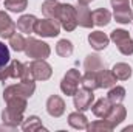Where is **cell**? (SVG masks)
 Listing matches in <instances>:
<instances>
[{
    "label": "cell",
    "mask_w": 133,
    "mask_h": 132,
    "mask_svg": "<svg viewBox=\"0 0 133 132\" xmlns=\"http://www.w3.org/2000/svg\"><path fill=\"white\" fill-rule=\"evenodd\" d=\"M34 90H36L34 79H30V81H20L19 84L9 86V87L5 89V92H3V99L6 101V99L14 98V97L26 99L34 93Z\"/></svg>",
    "instance_id": "cell-1"
},
{
    "label": "cell",
    "mask_w": 133,
    "mask_h": 132,
    "mask_svg": "<svg viewBox=\"0 0 133 132\" xmlns=\"http://www.w3.org/2000/svg\"><path fill=\"white\" fill-rule=\"evenodd\" d=\"M25 53L28 58H33V59H45L50 56L51 50L48 44L39 39H34V37H28L25 44Z\"/></svg>",
    "instance_id": "cell-2"
},
{
    "label": "cell",
    "mask_w": 133,
    "mask_h": 132,
    "mask_svg": "<svg viewBox=\"0 0 133 132\" xmlns=\"http://www.w3.org/2000/svg\"><path fill=\"white\" fill-rule=\"evenodd\" d=\"M34 33L42 37H54L61 33V23L56 19H43L37 20L34 25Z\"/></svg>",
    "instance_id": "cell-3"
},
{
    "label": "cell",
    "mask_w": 133,
    "mask_h": 132,
    "mask_svg": "<svg viewBox=\"0 0 133 132\" xmlns=\"http://www.w3.org/2000/svg\"><path fill=\"white\" fill-rule=\"evenodd\" d=\"M110 39L118 45V50L122 55H133V39L130 37L129 31L125 30H113L110 34Z\"/></svg>",
    "instance_id": "cell-4"
},
{
    "label": "cell",
    "mask_w": 133,
    "mask_h": 132,
    "mask_svg": "<svg viewBox=\"0 0 133 132\" xmlns=\"http://www.w3.org/2000/svg\"><path fill=\"white\" fill-rule=\"evenodd\" d=\"M59 22L62 28L66 31H73L77 27V19H76V8L70 3L61 5V13H59Z\"/></svg>",
    "instance_id": "cell-5"
},
{
    "label": "cell",
    "mask_w": 133,
    "mask_h": 132,
    "mask_svg": "<svg viewBox=\"0 0 133 132\" xmlns=\"http://www.w3.org/2000/svg\"><path fill=\"white\" fill-rule=\"evenodd\" d=\"M79 82H82L81 73H79L77 70L71 68V70L66 71V75L64 76V79H62V82H61V89H62V92H64L65 95L73 97V95L77 92V89H79Z\"/></svg>",
    "instance_id": "cell-6"
},
{
    "label": "cell",
    "mask_w": 133,
    "mask_h": 132,
    "mask_svg": "<svg viewBox=\"0 0 133 132\" xmlns=\"http://www.w3.org/2000/svg\"><path fill=\"white\" fill-rule=\"evenodd\" d=\"M111 6H113V14L116 22L119 23H129L133 20L132 8L129 5V0H111Z\"/></svg>",
    "instance_id": "cell-7"
},
{
    "label": "cell",
    "mask_w": 133,
    "mask_h": 132,
    "mask_svg": "<svg viewBox=\"0 0 133 132\" xmlns=\"http://www.w3.org/2000/svg\"><path fill=\"white\" fill-rule=\"evenodd\" d=\"M30 70H31L34 81H46L50 79L53 73L51 65L45 59H34L33 62H30Z\"/></svg>",
    "instance_id": "cell-8"
},
{
    "label": "cell",
    "mask_w": 133,
    "mask_h": 132,
    "mask_svg": "<svg viewBox=\"0 0 133 132\" xmlns=\"http://www.w3.org/2000/svg\"><path fill=\"white\" fill-rule=\"evenodd\" d=\"M74 97V107L76 110H87L90 109L93 99H95V95H93V90H88V89H77V92L73 95Z\"/></svg>",
    "instance_id": "cell-9"
},
{
    "label": "cell",
    "mask_w": 133,
    "mask_h": 132,
    "mask_svg": "<svg viewBox=\"0 0 133 132\" xmlns=\"http://www.w3.org/2000/svg\"><path fill=\"white\" fill-rule=\"evenodd\" d=\"M23 65L25 64H22V62H19V61H12L9 65L3 67V68H0V81H6L8 78H19V79H22V73H23Z\"/></svg>",
    "instance_id": "cell-10"
},
{
    "label": "cell",
    "mask_w": 133,
    "mask_h": 132,
    "mask_svg": "<svg viewBox=\"0 0 133 132\" xmlns=\"http://www.w3.org/2000/svg\"><path fill=\"white\" fill-rule=\"evenodd\" d=\"M76 19H77V25H81L84 28H91L95 25L93 17H91V11L84 3H79L76 6Z\"/></svg>",
    "instance_id": "cell-11"
},
{
    "label": "cell",
    "mask_w": 133,
    "mask_h": 132,
    "mask_svg": "<svg viewBox=\"0 0 133 132\" xmlns=\"http://www.w3.org/2000/svg\"><path fill=\"white\" fill-rule=\"evenodd\" d=\"M46 112L51 117L59 118L65 112V103H64V99L61 98L59 95H51L48 98V101H46Z\"/></svg>",
    "instance_id": "cell-12"
},
{
    "label": "cell",
    "mask_w": 133,
    "mask_h": 132,
    "mask_svg": "<svg viewBox=\"0 0 133 132\" xmlns=\"http://www.w3.org/2000/svg\"><path fill=\"white\" fill-rule=\"evenodd\" d=\"M125 115H127V110H125V107L121 106V103H119V104H113V106H111V109H110V112H108V115H107L105 120H107L113 128H116L118 124H121V123L125 120Z\"/></svg>",
    "instance_id": "cell-13"
},
{
    "label": "cell",
    "mask_w": 133,
    "mask_h": 132,
    "mask_svg": "<svg viewBox=\"0 0 133 132\" xmlns=\"http://www.w3.org/2000/svg\"><path fill=\"white\" fill-rule=\"evenodd\" d=\"M14 33H16V23L5 11H0V37L9 39Z\"/></svg>",
    "instance_id": "cell-14"
},
{
    "label": "cell",
    "mask_w": 133,
    "mask_h": 132,
    "mask_svg": "<svg viewBox=\"0 0 133 132\" xmlns=\"http://www.w3.org/2000/svg\"><path fill=\"white\" fill-rule=\"evenodd\" d=\"M61 5H62V3H59L57 0H45V2L42 3V8H40V9H42V13H43L45 17L59 20Z\"/></svg>",
    "instance_id": "cell-15"
},
{
    "label": "cell",
    "mask_w": 133,
    "mask_h": 132,
    "mask_svg": "<svg viewBox=\"0 0 133 132\" xmlns=\"http://www.w3.org/2000/svg\"><path fill=\"white\" fill-rule=\"evenodd\" d=\"M108 40H110V37H108L105 33H102V31H93V33H90V36H88L90 45H91L95 50H98V51L107 48Z\"/></svg>",
    "instance_id": "cell-16"
},
{
    "label": "cell",
    "mask_w": 133,
    "mask_h": 132,
    "mask_svg": "<svg viewBox=\"0 0 133 132\" xmlns=\"http://www.w3.org/2000/svg\"><path fill=\"white\" fill-rule=\"evenodd\" d=\"M2 120H3V123L9 124L11 128H16V126H19V124L23 121V113L6 107V109L2 112Z\"/></svg>",
    "instance_id": "cell-17"
},
{
    "label": "cell",
    "mask_w": 133,
    "mask_h": 132,
    "mask_svg": "<svg viewBox=\"0 0 133 132\" xmlns=\"http://www.w3.org/2000/svg\"><path fill=\"white\" fill-rule=\"evenodd\" d=\"M36 22H37V19H36L34 16H30V14L22 16V17L17 20V28H19L20 33L31 34V33H34V25H36Z\"/></svg>",
    "instance_id": "cell-18"
},
{
    "label": "cell",
    "mask_w": 133,
    "mask_h": 132,
    "mask_svg": "<svg viewBox=\"0 0 133 132\" xmlns=\"http://www.w3.org/2000/svg\"><path fill=\"white\" fill-rule=\"evenodd\" d=\"M98 84H99V87L110 89L116 84V76L113 75V71L102 68L101 71H98Z\"/></svg>",
    "instance_id": "cell-19"
},
{
    "label": "cell",
    "mask_w": 133,
    "mask_h": 132,
    "mask_svg": "<svg viewBox=\"0 0 133 132\" xmlns=\"http://www.w3.org/2000/svg\"><path fill=\"white\" fill-rule=\"evenodd\" d=\"M68 123L74 129H87V126H88V120H87V117L81 110L70 113L68 115Z\"/></svg>",
    "instance_id": "cell-20"
},
{
    "label": "cell",
    "mask_w": 133,
    "mask_h": 132,
    "mask_svg": "<svg viewBox=\"0 0 133 132\" xmlns=\"http://www.w3.org/2000/svg\"><path fill=\"white\" fill-rule=\"evenodd\" d=\"M91 17H93V23L98 25V27H105L108 25L110 19H111V14L110 11H107L105 8H99V9H95L91 13Z\"/></svg>",
    "instance_id": "cell-21"
},
{
    "label": "cell",
    "mask_w": 133,
    "mask_h": 132,
    "mask_svg": "<svg viewBox=\"0 0 133 132\" xmlns=\"http://www.w3.org/2000/svg\"><path fill=\"white\" fill-rule=\"evenodd\" d=\"M113 75L116 76V79H121V81H125V79H129L130 76H132V67L129 65V64H125V62H118V64H115L113 67Z\"/></svg>",
    "instance_id": "cell-22"
},
{
    "label": "cell",
    "mask_w": 133,
    "mask_h": 132,
    "mask_svg": "<svg viewBox=\"0 0 133 132\" xmlns=\"http://www.w3.org/2000/svg\"><path fill=\"white\" fill-rule=\"evenodd\" d=\"M84 67L87 71H101L102 68H105L102 59H101L98 55H88L85 62H84Z\"/></svg>",
    "instance_id": "cell-23"
},
{
    "label": "cell",
    "mask_w": 133,
    "mask_h": 132,
    "mask_svg": "<svg viewBox=\"0 0 133 132\" xmlns=\"http://www.w3.org/2000/svg\"><path fill=\"white\" fill-rule=\"evenodd\" d=\"M93 109V113L96 115V117H99V118H107V115H108V112H110V109H111V103L108 101V99H98L96 101V104L91 107Z\"/></svg>",
    "instance_id": "cell-24"
},
{
    "label": "cell",
    "mask_w": 133,
    "mask_h": 132,
    "mask_svg": "<svg viewBox=\"0 0 133 132\" xmlns=\"http://www.w3.org/2000/svg\"><path fill=\"white\" fill-rule=\"evenodd\" d=\"M125 98V89L121 87V86H116V87H111L108 95H107V99L111 103V104H119L122 103Z\"/></svg>",
    "instance_id": "cell-25"
},
{
    "label": "cell",
    "mask_w": 133,
    "mask_h": 132,
    "mask_svg": "<svg viewBox=\"0 0 133 132\" xmlns=\"http://www.w3.org/2000/svg\"><path fill=\"white\" fill-rule=\"evenodd\" d=\"M82 84L88 90L99 89V84H98V71H85V75L82 76Z\"/></svg>",
    "instance_id": "cell-26"
},
{
    "label": "cell",
    "mask_w": 133,
    "mask_h": 132,
    "mask_svg": "<svg viewBox=\"0 0 133 132\" xmlns=\"http://www.w3.org/2000/svg\"><path fill=\"white\" fill-rule=\"evenodd\" d=\"M22 129L25 132H31V131H46L45 128H43V124H42V121L37 118V117H30V118H26L23 123H22Z\"/></svg>",
    "instance_id": "cell-27"
},
{
    "label": "cell",
    "mask_w": 133,
    "mask_h": 132,
    "mask_svg": "<svg viewBox=\"0 0 133 132\" xmlns=\"http://www.w3.org/2000/svg\"><path fill=\"white\" fill-rule=\"evenodd\" d=\"M56 53L62 58H70L73 55V44L66 39H61L56 45Z\"/></svg>",
    "instance_id": "cell-28"
},
{
    "label": "cell",
    "mask_w": 133,
    "mask_h": 132,
    "mask_svg": "<svg viewBox=\"0 0 133 132\" xmlns=\"http://www.w3.org/2000/svg\"><path fill=\"white\" fill-rule=\"evenodd\" d=\"M25 44H26V39H25L20 33H14L9 37V45H11V48L16 50V51H23V50H25Z\"/></svg>",
    "instance_id": "cell-29"
},
{
    "label": "cell",
    "mask_w": 133,
    "mask_h": 132,
    "mask_svg": "<svg viewBox=\"0 0 133 132\" xmlns=\"http://www.w3.org/2000/svg\"><path fill=\"white\" fill-rule=\"evenodd\" d=\"M28 6V0H5V8L12 13H22Z\"/></svg>",
    "instance_id": "cell-30"
},
{
    "label": "cell",
    "mask_w": 133,
    "mask_h": 132,
    "mask_svg": "<svg viewBox=\"0 0 133 132\" xmlns=\"http://www.w3.org/2000/svg\"><path fill=\"white\" fill-rule=\"evenodd\" d=\"M87 129L90 132H96V131H104V132H110L113 129V126L104 118V120H99V121H95V123H91V124H88L87 126Z\"/></svg>",
    "instance_id": "cell-31"
},
{
    "label": "cell",
    "mask_w": 133,
    "mask_h": 132,
    "mask_svg": "<svg viewBox=\"0 0 133 132\" xmlns=\"http://www.w3.org/2000/svg\"><path fill=\"white\" fill-rule=\"evenodd\" d=\"M9 58H11V56H9L8 47H6L3 42H0V68H3V67L9 62Z\"/></svg>",
    "instance_id": "cell-32"
},
{
    "label": "cell",
    "mask_w": 133,
    "mask_h": 132,
    "mask_svg": "<svg viewBox=\"0 0 133 132\" xmlns=\"http://www.w3.org/2000/svg\"><path fill=\"white\" fill-rule=\"evenodd\" d=\"M93 0H77V3H84V5H88V3H91Z\"/></svg>",
    "instance_id": "cell-33"
},
{
    "label": "cell",
    "mask_w": 133,
    "mask_h": 132,
    "mask_svg": "<svg viewBox=\"0 0 133 132\" xmlns=\"http://www.w3.org/2000/svg\"><path fill=\"white\" fill-rule=\"evenodd\" d=\"M132 5H133V0H132Z\"/></svg>",
    "instance_id": "cell-34"
}]
</instances>
